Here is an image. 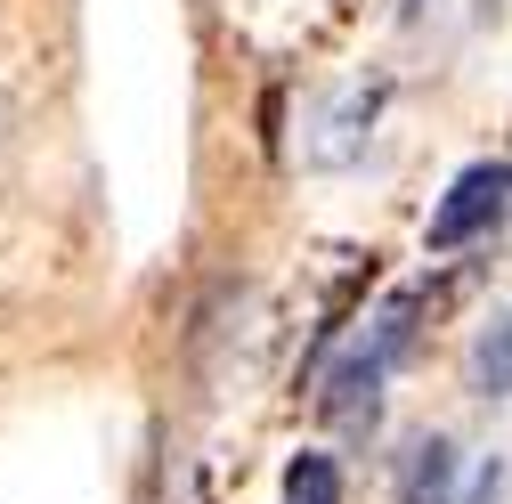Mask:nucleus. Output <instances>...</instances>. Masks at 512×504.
Segmentation results:
<instances>
[{
  "instance_id": "5",
  "label": "nucleus",
  "mask_w": 512,
  "mask_h": 504,
  "mask_svg": "<svg viewBox=\"0 0 512 504\" xmlns=\"http://www.w3.org/2000/svg\"><path fill=\"white\" fill-rule=\"evenodd\" d=\"M285 504H342V464L317 456V448H301L285 464Z\"/></svg>"
},
{
  "instance_id": "7",
  "label": "nucleus",
  "mask_w": 512,
  "mask_h": 504,
  "mask_svg": "<svg viewBox=\"0 0 512 504\" xmlns=\"http://www.w3.org/2000/svg\"><path fill=\"white\" fill-rule=\"evenodd\" d=\"M423 9H431V0H399V17H407V25H415V17H423Z\"/></svg>"
},
{
  "instance_id": "2",
  "label": "nucleus",
  "mask_w": 512,
  "mask_h": 504,
  "mask_svg": "<svg viewBox=\"0 0 512 504\" xmlns=\"http://www.w3.org/2000/svg\"><path fill=\"white\" fill-rule=\"evenodd\" d=\"M504 212H512V171H504V163H472V171H456V187H447L439 212H431V252H464V244L488 236Z\"/></svg>"
},
{
  "instance_id": "3",
  "label": "nucleus",
  "mask_w": 512,
  "mask_h": 504,
  "mask_svg": "<svg viewBox=\"0 0 512 504\" xmlns=\"http://www.w3.org/2000/svg\"><path fill=\"white\" fill-rule=\"evenodd\" d=\"M391 504H464V456L456 439H415V456L399 464V496Z\"/></svg>"
},
{
  "instance_id": "1",
  "label": "nucleus",
  "mask_w": 512,
  "mask_h": 504,
  "mask_svg": "<svg viewBox=\"0 0 512 504\" xmlns=\"http://www.w3.org/2000/svg\"><path fill=\"white\" fill-rule=\"evenodd\" d=\"M415 318H423V293L407 285V293H391V301L374 309L366 342H350V350L326 366V391H317V407H326L334 423H366V415H374L382 383H391V366L415 350Z\"/></svg>"
},
{
  "instance_id": "4",
  "label": "nucleus",
  "mask_w": 512,
  "mask_h": 504,
  "mask_svg": "<svg viewBox=\"0 0 512 504\" xmlns=\"http://www.w3.org/2000/svg\"><path fill=\"white\" fill-rule=\"evenodd\" d=\"M464 383H472V399H512V309L480 326V342L464 358Z\"/></svg>"
},
{
  "instance_id": "6",
  "label": "nucleus",
  "mask_w": 512,
  "mask_h": 504,
  "mask_svg": "<svg viewBox=\"0 0 512 504\" xmlns=\"http://www.w3.org/2000/svg\"><path fill=\"white\" fill-rule=\"evenodd\" d=\"M496 488H504V456H488V472H480V488H472L464 504H496Z\"/></svg>"
}]
</instances>
